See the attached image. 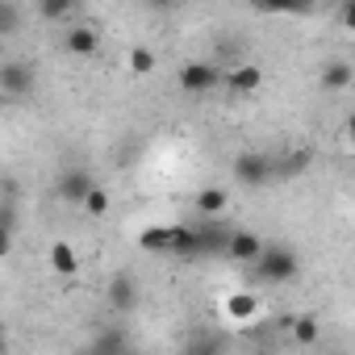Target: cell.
I'll return each mask as SVG.
<instances>
[{
	"mask_svg": "<svg viewBox=\"0 0 355 355\" xmlns=\"http://www.w3.org/2000/svg\"><path fill=\"white\" fill-rule=\"evenodd\" d=\"M251 272L259 284H288L301 272V255L288 243H263V251L251 259Z\"/></svg>",
	"mask_w": 355,
	"mask_h": 355,
	"instance_id": "obj_1",
	"label": "cell"
},
{
	"mask_svg": "<svg viewBox=\"0 0 355 355\" xmlns=\"http://www.w3.org/2000/svg\"><path fill=\"white\" fill-rule=\"evenodd\" d=\"M38 88V67L30 59H5L0 63V96L21 101Z\"/></svg>",
	"mask_w": 355,
	"mask_h": 355,
	"instance_id": "obj_2",
	"label": "cell"
},
{
	"mask_svg": "<svg viewBox=\"0 0 355 355\" xmlns=\"http://www.w3.org/2000/svg\"><path fill=\"white\" fill-rule=\"evenodd\" d=\"M234 180L243 189H268L272 184V155L268 150H239L234 155Z\"/></svg>",
	"mask_w": 355,
	"mask_h": 355,
	"instance_id": "obj_3",
	"label": "cell"
},
{
	"mask_svg": "<svg viewBox=\"0 0 355 355\" xmlns=\"http://www.w3.org/2000/svg\"><path fill=\"white\" fill-rule=\"evenodd\" d=\"M175 80H180V88H184L189 96H205V92L222 88V71H218L214 63H205V59H193V63H184Z\"/></svg>",
	"mask_w": 355,
	"mask_h": 355,
	"instance_id": "obj_4",
	"label": "cell"
},
{
	"mask_svg": "<svg viewBox=\"0 0 355 355\" xmlns=\"http://www.w3.org/2000/svg\"><path fill=\"white\" fill-rule=\"evenodd\" d=\"M226 239H230V226H222V218L197 222V251H201V259H226Z\"/></svg>",
	"mask_w": 355,
	"mask_h": 355,
	"instance_id": "obj_5",
	"label": "cell"
},
{
	"mask_svg": "<svg viewBox=\"0 0 355 355\" xmlns=\"http://www.w3.org/2000/svg\"><path fill=\"white\" fill-rule=\"evenodd\" d=\"M96 184V175L88 171V167H67V171H59V180H55V193H59V201H67V205H80L84 197H88V189Z\"/></svg>",
	"mask_w": 355,
	"mask_h": 355,
	"instance_id": "obj_6",
	"label": "cell"
},
{
	"mask_svg": "<svg viewBox=\"0 0 355 355\" xmlns=\"http://www.w3.org/2000/svg\"><path fill=\"white\" fill-rule=\"evenodd\" d=\"M259 251H263V239L255 230H230V239H226V259L230 263H251Z\"/></svg>",
	"mask_w": 355,
	"mask_h": 355,
	"instance_id": "obj_7",
	"label": "cell"
},
{
	"mask_svg": "<svg viewBox=\"0 0 355 355\" xmlns=\"http://www.w3.org/2000/svg\"><path fill=\"white\" fill-rule=\"evenodd\" d=\"M63 46H67V55H76V59H96V55H101V34H96L92 26H71L67 38H63Z\"/></svg>",
	"mask_w": 355,
	"mask_h": 355,
	"instance_id": "obj_8",
	"label": "cell"
},
{
	"mask_svg": "<svg viewBox=\"0 0 355 355\" xmlns=\"http://www.w3.org/2000/svg\"><path fill=\"white\" fill-rule=\"evenodd\" d=\"M222 84H226L234 96H251V92H259V84H263V71H259L255 63H247V67H234V71H226V76H222Z\"/></svg>",
	"mask_w": 355,
	"mask_h": 355,
	"instance_id": "obj_9",
	"label": "cell"
},
{
	"mask_svg": "<svg viewBox=\"0 0 355 355\" xmlns=\"http://www.w3.org/2000/svg\"><path fill=\"white\" fill-rule=\"evenodd\" d=\"M226 209H230V193H226V189L209 184V189L197 193V214H201V218H222Z\"/></svg>",
	"mask_w": 355,
	"mask_h": 355,
	"instance_id": "obj_10",
	"label": "cell"
},
{
	"mask_svg": "<svg viewBox=\"0 0 355 355\" xmlns=\"http://www.w3.org/2000/svg\"><path fill=\"white\" fill-rule=\"evenodd\" d=\"M109 305H113L117 313H134V305H138V284H134L130 276H117V280L109 284Z\"/></svg>",
	"mask_w": 355,
	"mask_h": 355,
	"instance_id": "obj_11",
	"label": "cell"
},
{
	"mask_svg": "<svg viewBox=\"0 0 355 355\" xmlns=\"http://www.w3.org/2000/svg\"><path fill=\"white\" fill-rule=\"evenodd\" d=\"M284 322H288V330H293L297 347H313V343L322 338V322H318V318H309V313H301V318H284Z\"/></svg>",
	"mask_w": 355,
	"mask_h": 355,
	"instance_id": "obj_12",
	"label": "cell"
},
{
	"mask_svg": "<svg viewBox=\"0 0 355 355\" xmlns=\"http://www.w3.org/2000/svg\"><path fill=\"white\" fill-rule=\"evenodd\" d=\"M351 63H326L322 67V92H347L351 88Z\"/></svg>",
	"mask_w": 355,
	"mask_h": 355,
	"instance_id": "obj_13",
	"label": "cell"
},
{
	"mask_svg": "<svg viewBox=\"0 0 355 355\" xmlns=\"http://www.w3.org/2000/svg\"><path fill=\"white\" fill-rule=\"evenodd\" d=\"M259 13H288V17H301L313 9V0H251Z\"/></svg>",
	"mask_w": 355,
	"mask_h": 355,
	"instance_id": "obj_14",
	"label": "cell"
},
{
	"mask_svg": "<svg viewBox=\"0 0 355 355\" xmlns=\"http://www.w3.org/2000/svg\"><path fill=\"white\" fill-rule=\"evenodd\" d=\"M76 5H80V0H38V17L55 26V21H67L76 13Z\"/></svg>",
	"mask_w": 355,
	"mask_h": 355,
	"instance_id": "obj_15",
	"label": "cell"
},
{
	"mask_svg": "<svg viewBox=\"0 0 355 355\" xmlns=\"http://www.w3.org/2000/svg\"><path fill=\"white\" fill-rule=\"evenodd\" d=\"M51 268H55L59 276H76V268H80V259H76V247H67V243H55V247H51Z\"/></svg>",
	"mask_w": 355,
	"mask_h": 355,
	"instance_id": "obj_16",
	"label": "cell"
},
{
	"mask_svg": "<svg viewBox=\"0 0 355 355\" xmlns=\"http://www.w3.org/2000/svg\"><path fill=\"white\" fill-rule=\"evenodd\" d=\"M167 239H171V226H150V230L138 234L142 251H159V255H167Z\"/></svg>",
	"mask_w": 355,
	"mask_h": 355,
	"instance_id": "obj_17",
	"label": "cell"
},
{
	"mask_svg": "<svg viewBox=\"0 0 355 355\" xmlns=\"http://www.w3.org/2000/svg\"><path fill=\"white\" fill-rule=\"evenodd\" d=\"M21 30V9L13 5V0H0V38H9Z\"/></svg>",
	"mask_w": 355,
	"mask_h": 355,
	"instance_id": "obj_18",
	"label": "cell"
},
{
	"mask_svg": "<svg viewBox=\"0 0 355 355\" xmlns=\"http://www.w3.org/2000/svg\"><path fill=\"white\" fill-rule=\"evenodd\" d=\"M255 309H259L255 293H239V297H230V318H234V322H247V318H255Z\"/></svg>",
	"mask_w": 355,
	"mask_h": 355,
	"instance_id": "obj_19",
	"label": "cell"
},
{
	"mask_svg": "<svg viewBox=\"0 0 355 355\" xmlns=\"http://www.w3.org/2000/svg\"><path fill=\"white\" fill-rule=\"evenodd\" d=\"M80 205H84L92 218H105V214H109V193H105L101 184H92V189H88V197H84Z\"/></svg>",
	"mask_w": 355,
	"mask_h": 355,
	"instance_id": "obj_20",
	"label": "cell"
},
{
	"mask_svg": "<svg viewBox=\"0 0 355 355\" xmlns=\"http://www.w3.org/2000/svg\"><path fill=\"white\" fill-rule=\"evenodd\" d=\"M130 71H134V76H150V71H155V51L134 46V51H130Z\"/></svg>",
	"mask_w": 355,
	"mask_h": 355,
	"instance_id": "obj_21",
	"label": "cell"
},
{
	"mask_svg": "<svg viewBox=\"0 0 355 355\" xmlns=\"http://www.w3.org/2000/svg\"><path fill=\"white\" fill-rule=\"evenodd\" d=\"M9 247H13V226H9V218L0 214V259L9 255Z\"/></svg>",
	"mask_w": 355,
	"mask_h": 355,
	"instance_id": "obj_22",
	"label": "cell"
},
{
	"mask_svg": "<svg viewBox=\"0 0 355 355\" xmlns=\"http://www.w3.org/2000/svg\"><path fill=\"white\" fill-rule=\"evenodd\" d=\"M146 5H155V9H171V5H180V0H146Z\"/></svg>",
	"mask_w": 355,
	"mask_h": 355,
	"instance_id": "obj_23",
	"label": "cell"
},
{
	"mask_svg": "<svg viewBox=\"0 0 355 355\" xmlns=\"http://www.w3.org/2000/svg\"><path fill=\"white\" fill-rule=\"evenodd\" d=\"M5 347H9V343H5V326H0V351H5Z\"/></svg>",
	"mask_w": 355,
	"mask_h": 355,
	"instance_id": "obj_24",
	"label": "cell"
}]
</instances>
